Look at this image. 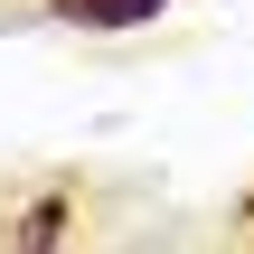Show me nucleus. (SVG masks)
I'll return each mask as SVG.
<instances>
[{
    "mask_svg": "<svg viewBox=\"0 0 254 254\" xmlns=\"http://www.w3.org/2000/svg\"><path fill=\"white\" fill-rule=\"evenodd\" d=\"M66 226H75V198H66V189H38V198L19 207V226H9V254H57Z\"/></svg>",
    "mask_w": 254,
    "mask_h": 254,
    "instance_id": "f257e3e1",
    "label": "nucleus"
},
{
    "mask_svg": "<svg viewBox=\"0 0 254 254\" xmlns=\"http://www.w3.org/2000/svg\"><path fill=\"white\" fill-rule=\"evenodd\" d=\"M170 0H57V19H75V28H141V19H160Z\"/></svg>",
    "mask_w": 254,
    "mask_h": 254,
    "instance_id": "f03ea898",
    "label": "nucleus"
}]
</instances>
